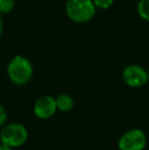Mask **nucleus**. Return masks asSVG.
Masks as SVG:
<instances>
[{"label": "nucleus", "instance_id": "f257e3e1", "mask_svg": "<svg viewBox=\"0 0 149 150\" xmlns=\"http://www.w3.org/2000/svg\"><path fill=\"white\" fill-rule=\"evenodd\" d=\"M7 75L10 81L16 85L28 83L33 76V65L31 61L23 55H16L7 65Z\"/></svg>", "mask_w": 149, "mask_h": 150}, {"label": "nucleus", "instance_id": "f03ea898", "mask_svg": "<svg viewBox=\"0 0 149 150\" xmlns=\"http://www.w3.org/2000/svg\"><path fill=\"white\" fill-rule=\"evenodd\" d=\"M66 10L74 22L85 23L93 18L96 7L92 0H68Z\"/></svg>", "mask_w": 149, "mask_h": 150}, {"label": "nucleus", "instance_id": "7ed1b4c3", "mask_svg": "<svg viewBox=\"0 0 149 150\" xmlns=\"http://www.w3.org/2000/svg\"><path fill=\"white\" fill-rule=\"evenodd\" d=\"M1 143L6 146H22L28 140V130L22 124H9L3 127L0 134Z\"/></svg>", "mask_w": 149, "mask_h": 150}, {"label": "nucleus", "instance_id": "20e7f679", "mask_svg": "<svg viewBox=\"0 0 149 150\" xmlns=\"http://www.w3.org/2000/svg\"><path fill=\"white\" fill-rule=\"evenodd\" d=\"M147 144V138L140 129H132L119 140V150H143Z\"/></svg>", "mask_w": 149, "mask_h": 150}, {"label": "nucleus", "instance_id": "39448f33", "mask_svg": "<svg viewBox=\"0 0 149 150\" xmlns=\"http://www.w3.org/2000/svg\"><path fill=\"white\" fill-rule=\"evenodd\" d=\"M123 79L132 88L142 87L148 82L147 71L138 64H130L124 69Z\"/></svg>", "mask_w": 149, "mask_h": 150}, {"label": "nucleus", "instance_id": "423d86ee", "mask_svg": "<svg viewBox=\"0 0 149 150\" xmlns=\"http://www.w3.org/2000/svg\"><path fill=\"white\" fill-rule=\"evenodd\" d=\"M57 110L56 107V100L52 96H45L40 97L36 101L34 106V112L39 119L46 120L51 117Z\"/></svg>", "mask_w": 149, "mask_h": 150}, {"label": "nucleus", "instance_id": "0eeeda50", "mask_svg": "<svg viewBox=\"0 0 149 150\" xmlns=\"http://www.w3.org/2000/svg\"><path fill=\"white\" fill-rule=\"evenodd\" d=\"M56 100V107L62 112L71 111L74 107V99L68 94H60Z\"/></svg>", "mask_w": 149, "mask_h": 150}, {"label": "nucleus", "instance_id": "6e6552de", "mask_svg": "<svg viewBox=\"0 0 149 150\" xmlns=\"http://www.w3.org/2000/svg\"><path fill=\"white\" fill-rule=\"evenodd\" d=\"M137 11L143 20L149 22V0H139L137 4Z\"/></svg>", "mask_w": 149, "mask_h": 150}, {"label": "nucleus", "instance_id": "1a4fd4ad", "mask_svg": "<svg viewBox=\"0 0 149 150\" xmlns=\"http://www.w3.org/2000/svg\"><path fill=\"white\" fill-rule=\"evenodd\" d=\"M14 6V0H0V13L9 12Z\"/></svg>", "mask_w": 149, "mask_h": 150}, {"label": "nucleus", "instance_id": "9d476101", "mask_svg": "<svg viewBox=\"0 0 149 150\" xmlns=\"http://www.w3.org/2000/svg\"><path fill=\"white\" fill-rule=\"evenodd\" d=\"M93 3L95 7L106 9V8H109L112 5L113 0H93Z\"/></svg>", "mask_w": 149, "mask_h": 150}, {"label": "nucleus", "instance_id": "9b49d317", "mask_svg": "<svg viewBox=\"0 0 149 150\" xmlns=\"http://www.w3.org/2000/svg\"><path fill=\"white\" fill-rule=\"evenodd\" d=\"M6 119H7V113H6L5 108L2 105H0V127L5 124Z\"/></svg>", "mask_w": 149, "mask_h": 150}, {"label": "nucleus", "instance_id": "f8f14e48", "mask_svg": "<svg viewBox=\"0 0 149 150\" xmlns=\"http://www.w3.org/2000/svg\"><path fill=\"white\" fill-rule=\"evenodd\" d=\"M0 150H11V148L10 147H8V146H6V145H4V144H0Z\"/></svg>", "mask_w": 149, "mask_h": 150}, {"label": "nucleus", "instance_id": "ddd939ff", "mask_svg": "<svg viewBox=\"0 0 149 150\" xmlns=\"http://www.w3.org/2000/svg\"><path fill=\"white\" fill-rule=\"evenodd\" d=\"M2 31H3V23H2V18L1 14H0V36L2 34Z\"/></svg>", "mask_w": 149, "mask_h": 150}, {"label": "nucleus", "instance_id": "4468645a", "mask_svg": "<svg viewBox=\"0 0 149 150\" xmlns=\"http://www.w3.org/2000/svg\"><path fill=\"white\" fill-rule=\"evenodd\" d=\"M147 76H148V81H149V69L147 71Z\"/></svg>", "mask_w": 149, "mask_h": 150}, {"label": "nucleus", "instance_id": "2eb2a0df", "mask_svg": "<svg viewBox=\"0 0 149 150\" xmlns=\"http://www.w3.org/2000/svg\"><path fill=\"white\" fill-rule=\"evenodd\" d=\"M0 144H1V139H0Z\"/></svg>", "mask_w": 149, "mask_h": 150}]
</instances>
